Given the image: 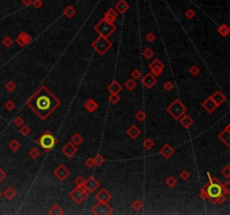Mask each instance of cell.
Returning a JSON list of instances; mask_svg holds the SVG:
<instances>
[{
  "mask_svg": "<svg viewBox=\"0 0 230 215\" xmlns=\"http://www.w3.org/2000/svg\"><path fill=\"white\" fill-rule=\"evenodd\" d=\"M27 105L42 119L46 120L54 111L61 105L59 99H57L46 86H40L35 94L27 101Z\"/></svg>",
  "mask_w": 230,
  "mask_h": 215,
  "instance_id": "cell-1",
  "label": "cell"
},
{
  "mask_svg": "<svg viewBox=\"0 0 230 215\" xmlns=\"http://www.w3.org/2000/svg\"><path fill=\"white\" fill-rule=\"evenodd\" d=\"M167 112L171 114L174 119H180V118L186 112V108L182 104V102L180 101V100H175V101H173V103L167 108Z\"/></svg>",
  "mask_w": 230,
  "mask_h": 215,
  "instance_id": "cell-2",
  "label": "cell"
},
{
  "mask_svg": "<svg viewBox=\"0 0 230 215\" xmlns=\"http://www.w3.org/2000/svg\"><path fill=\"white\" fill-rule=\"evenodd\" d=\"M95 30H97L102 37H105V38H107L108 36H110L115 32L116 27L113 26L111 23H109V21H107L105 19H103L95 26Z\"/></svg>",
  "mask_w": 230,
  "mask_h": 215,
  "instance_id": "cell-3",
  "label": "cell"
},
{
  "mask_svg": "<svg viewBox=\"0 0 230 215\" xmlns=\"http://www.w3.org/2000/svg\"><path fill=\"white\" fill-rule=\"evenodd\" d=\"M92 46H93V48H94L100 55H105V53H107V51L111 47V43L109 42L105 37L100 36V37H98L94 42L92 43Z\"/></svg>",
  "mask_w": 230,
  "mask_h": 215,
  "instance_id": "cell-4",
  "label": "cell"
},
{
  "mask_svg": "<svg viewBox=\"0 0 230 215\" xmlns=\"http://www.w3.org/2000/svg\"><path fill=\"white\" fill-rule=\"evenodd\" d=\"M204 192L207 193V196L211 201H213L214 198H217L218 196L222 194V188H221V185L219 183H209L204 187Z\"/></svg>",
  "mask_w": 230,
  "mask_h": 215,
  "instance_id": "cell-5",
  "label": "cell"
},
{
  "mask_svg": "<svg viewBox=\"0 0 230 215\" xmlns=\"http://www.w3.org/2000/svg\"><path fill=\"white\" fill-rule=\"evenodd\" d=\"M71 198L76 203V204H81L83 201L88 196V190L84 188V186H78L76 188H74L72 192L70 193Z\"/></svg>",
  "mask_w": 230,
  "mask_h": 215,
  "instance_id": "cell-6",
  "label": "cell"
},
{
  "mask_svg": "<svg viewBox=\"0 0 230 215\" xmlns=\"http://www.w3.org/2000/svg\"><path fill=\"white\" fill-rule=\"evenodd\" d=\"M38 143L42 148H44L45 150H51L53 147L55 146L56 139L54 138L52 134L49 132H45V134L42 136V137L38 139Z\"/></svg>",
  "mask_w": 230,
  "mask_h": 215,
  "instance_id": "cell-7",
  "label": "cell"
},
{
  "mask_svg": "<svg viewBox=\"0 0 230 215\" xmlns=\"http://www.w3.org/2000/svg\"><path fill=\"white\" fill-rule=\"evenodd\" d=\"M91 212L97 215H107V214H111L112 209L105 202H100V201H99L98 204H95V205L92 207Z\"/></svg>",
  "mask_w": 230,
  "mask_h": 215,
  "instance_id": "cell-8",
  "label": "cell"
},
{
  "mask_svg": "<svg viewBox=\"0 0 230 215\" xmlns=\"http://www.w3.org/2000/svg\"><path fill=\"white\" fill-rule=\"evenodd\" d=\"M149 69H151V74L154 76H158V75H161V73L164 70V64L158 59H154V62L149 65Z\"/></svg>",
  "mask_w": 230,
  "mask_h": 215,
  "instance_id": "cell-9",
  "label": "cell"
},
{
  "mask_svg": "<svg viewBox=\"0 0 230 215\" xmlns=\"http://www.w3.org/2000/svg\"><path fill=\"white\" fill-rule=\"evenodd\" d=\"M83 185H84V188H86L88 192L92 193V192H94L95 189L99 188V185H100V184H99V182L94 177H89V178L84 182Z\"/></svg>",
  "mask_w": 230,
  "mask_h": 215,
  "instance_id": "cell-10",
  "label": "cell"
},
{
  "mask_svg": "<svg viewBox=\"0 0 230 215\" xmlns=\"http://www.w3.org/2000/svg\"><path fill=\"white\" fill-rule=\"evenodd\" d=\"M54 174H55V176L57 177L59 180H64V179H65L66 177L70 175V170L67 169L65 166H63V165H59V166L55 169Z\"/></svg>",
  "mask_w": 230,
  "mask_h": 215,
  "instance_id": "cell-11",
  "label": "cell"
},
{
  "mask_svg": "<svg viewBox=\"0 0 230 215\" xmlns=\"http://www.w3.org/2000/svg\"><path fill=\"white\" fill-rule=\"evenodd\" d=\"M62 151H63V153H64L65 156L73 157L76 153H78V148L74 146V143H73V142H67L65 146L63 147Z\"/></svg>",
  "mask_w": 230,
  "mask_h": 215,
  "instance_id": "cell-12",
  "label": "cell"
},
{
  "mask_svg": "<svg viewBox=\"0 0 230 215\" xmlns=\"http://www.w3.org/2000/svg\"><path fill=\"white\" fill-rule=\"evenodd\" d=\"M155 83H156V78H155V76L151 73H147L143 77V84L147 89H151L155 85Z\"/></svg>",
  "mask_w": 230,
  "mask_h": 215,
  "instance_id": "cell-13",
  "label": "cell"
},
{
  "mask_svg": "<svg viewBox=\"0 0 230 215\" xmlns=\"http://www.w3.org/2000/svg\"><path fill=\"white\" fill-rule=\"evenodd\" d=\"M97 198H98V201H100V202H105L108 203L110 199H111V194L107 190V189H101L100 192L97 194Z\"/></svg>",
  "mask_w": 230,
  "mask_h": 215,
  "instance_id": "cell-14",
  "label": "cell"
},
{
  "mask_svg": "<svg viewBox=\"0 0 230 215\" xmlns=\"http://www.w3.org/2000/svg\"><path fill=\"white\" fill-rule=\"evenodd\" d=\"M202 105H203L204 109H205L208 112H210V113H211V112H213V111L216 110V109H217V107H218L217 103H216V102L211 99V96H209V98H208L207 100L203 102V104H202Z\"/></svg>",
  "mask_w": 230,
  "mask_h": 215,
  "instance_id": "cell-15",
  "label": "cell"
},
{
  "mask_svg": "<svg viewBox=\"0 0 230 215\" xmlns=\"http://www.w3.org/2000/svg\"><path fill=\"white\" fill-rule=\"evenodd\" d=\"M173 153H174V149H173L168 143L164 145V146L161 148V155L164 157V158H170V157L173 156Z\"/></svg>",
  "mask_w": 230,
  "mask_h": 215,
  "instance_id": "cell-16",
  "label": "cell"
},
{
  "mask_svg": "<svg viewBox=\"0 0 230 215\" xmlns=\"http://www.w3.org/2000/svg\"><path fill=\"white\" fill-rule=\"evenodd\" d=\"M32 40V38H30V36L29 35H27L26 33H21L20 34L18 37H17V39H16V42H17V44L19 46H25V45H27L28 43Z\"/></svg>",
  "mask_w": 230,
  "mask_h": 215,
  "instance_id": "cell-17",
  "label": "cell"
},
{
  "mask_svg": "<svg viewBox=\"0 0 230 215\" xmlns=\"http://www.w3.org/2000/svg\"><path fill=\"white\" fill-rule=\"evenodd\" d=\"M229 129H230V127H229V126H227V128H226V129H224V130L222 131L220 134H219V139L224 141L227 147L230 146V145H229V143H230V131H229Z\"/></svg>",
  "mask_w": 230,
  "mask_h": 215,
  "instance_id": "cell-18",
  "label": "cell"
},
{
  "mask_svg": "<svg viewBox=\"0 0 230 215\" xmlns=\"http://www.w3.org/2000/svg\"><path fill=\"white\" fill-rule=\"evenodd\" d=\"M211 99L213 100L216 103H217V105L221 104V103H224V101H226V98H224V95L221 93V92L219 91H216L213 93V94L211 95Z\"/></svg>",
  "mask_w": 230,
  "mask_h": 215,
  "instance_id": "cell-19",
  "label": "cell"
},
{
  "mask_svg": "<svg viewBox=\"0 0 230 215\" xmlns=\"http://www.w3.org/2000/svg\"><path fill=\"white\" fill-rule=\"evenodd\" d=\"M2 195L5 196V198H7L8 201H11V199H13L16 197L17 193L13 187H8V188L5 189V192H3Z\"/></svg>",
  "mask_w": 230,
  "mask_h": 215,
  "instance_id": "cell-20",
  "label": "cell"
},
{
  "mask_svg": "<svg viewBox=\"0 0 230 215\" xmlns=\"http://www.w3.org/2000/svg\"><path fill=\"white\" fill-rule=\"evenodd\" d=\"M127 134H128L132 139H137L138 136L140 134V130H139L138 127H136V126H132V127L127 130Z\"/></svg>",
  "mask_w": 230,
  "mask_h": 215,
  "instance_id": "cell-21",
  "label": "cell"
},
{
  "mask_svg": "<svg viewBox=\"0 0 230 215\" xmlns=\"http://www.w3.org/2000/svg\"><path fill=\"white\" fill-rule=\"evenodd\" d=\"M84 108H86L89 112H93V111H95L98 109V104H97L95 101H93L92 99H89V100L84 103Z\"/></svg>",
  "mask_w": 230,
  "mask_h": 215,
  "instance_id": "cell-22",
  "label": "cell"
},
{
  "mask_svg": "<svg viewBox=\"0 0 230 215\" xmlns=\"http://www.w3.org/2000/svg\"><path fill=\"white\" fill-rule=\"evenodd\" d=\"M108 90L111 92V93H119V92L121 91V85L119 84L117 81H113L111 84L108 86Z\"/></svg>",
  "mask_w": 230,
  "mask_h": 215,
  "instance_id": "cell-23",
  "label": "cell"
},
{
  "mask_svg": "<svg viewBox=\"0 0 230 215\" xmlns=\"http://www.w3.org/2000/svg\"><path fill=\"white\" fill-rule=\"evenodd\" d=\"M180 122H181V124L183 126L184 128H190L191 124L193 123V121H192L191 117H189V115H184V114L181 117V120H180Z\"/></svg>",
  "mask_w": 230,
  "mask_h": 215,
  "instance_id": "cell-24",
  "label": "cell"
},
{
  "mask_svg": "<svg viewBox=\"0 0 230 215\" xmlns=\"http://www.w3.org/2000/svg\"><path fill=\"white\" fill-rule=\"evenodd\" d=\"M116 18H117V13L113 11V10H109L108 13H105V19L107 20V21H109V23H113L116 20Z\"/></svg>",
  "mask_w": 230,
  "mask_h": 215,
  "instance_id": "cell-25",
  "label": "cell"
},
{
  "mask_svg": "<svg viewBox=\"0 0 230 215\" xmlns=\"http://www.w3.org/2000/svg\"><path fill=\"white\" fill-rule=\"evenodd\" d=\"M116 9L119 10L120 13H126V10L128 9V5L126 3V1H124V0H120V1L117 3V6H116Z\"/></svg>",
  "mask_w": 230,
  "mask_h": 215,
  "instance_id": "cell-26",
  "label": "cell"
},
{
  "mask_svg": "<svg viewBox=\"0 0 230 215\" xmlns=\"http://www.w3.org/2000/svg\"><path fill=\"white\" fill-rule=\"evenodd\" d=\"M48 213H49V214H52V215H59V214H64V211L61 209V206L55 205V206H53L52 209H49Z\"/></svg>",
  "mask_w": 230,
  "mask_h": 215,
  "instance_id": "cell-27",
  "label": "cell"
},
{
  "mask_svg": "<svg viewBox=\"0 0 230 215\" xmlns=\"http://www.w3.org/2000/svg\"><path fill=\"white\" fill-rule=\"evenodd\" d=\"M82 141H83V138H82V136L81 134H74L73 136V138H72V142L74 143V145H81L82 143Z\"/></svg>",
  "mask_w": 230,
  "mask_h": 215,
  "instance_id": "cell-28",
  "label": "cell"
},
{
  "mask_svg": "<svg viewBox=\"0 0 230 215\" xmlns=\"http://www.w3.org/2000/svg\"><path fill=\"white\" fill-rule=\"evenodd\" d=\"M136 85H137V84H136V82L134 81V80H132V78H130V80H128V81L126 82L125 86L128 89L129 91H132V90L136 88Z\"/></svg>",
  "mask_w": 230,
  "mask_h": 215,
  "instance_id": "cell-29",
  "label": "cell"
},
{
  "mask_svg": "<svg viewBox=\"0 0 230 215\" xmlns=\"http://www.w3.org/2000/svg\"><path fill=\"white\" fill-rule=\"evenodd\" d=\"M132 209H135V211H140V209H143V203H141L139 199L134 201V202H132Z\"/></svg>",
  "mask_w": 230,
  "mask_h": 215,
  "instance_id": "cell-30",
  "label": "cell"
},
{
  "mask_svg": "<svg viewBox=\"0 0 230 215\" xmlns=\"http://www.w3.org/2000/svg\"><path fill=\"white\" fill-rule=\"evenodd\" d=\"M143 55H144V57L146 59H149L154 56V52H153L151 48H146L144 52H143Z\"/></svg>",
  "mask_w": 230,
  "mask_h": 215,
  "instance_id": "cell-31",
  "label": "cell"
},
{
  "mask_svg": "<svg viewBox=\"0 0 230 215\" xmlns=\"http://www.w3.org/2000/svg\"><path fill=\"white\" fill-rule=\"evenodd\" d=\"M9 147H10V149L13 150V151H17V150L20 148V143L18 142L17 140H13L11 142L9 143Z\"/></svg>",
  "mask_w": 230,
  "mask_h": 215,
  "instance_id": "cell-32",
  "label": "cell"
},
{
  "mask_svg": "<svg viewBox=\"0 0 230 215\" xmlns=\"http://www.w3.org/2000/svg\"><path fill=\"white\" fill-rule=\"evenodd\" d=\"M144 147H145V149H151L153 147H154V141L151 140V139H149V138H147L146 140L144 141Z\"/></svg>",
  "mask_w": 230,
  "mask_h": 215,
  "instance_id": "cell-33",
  "label": "cell"
},
{
  "mask_svg": "<svg viewBox=\"0 0 230 215\" xmlns=\"http://www.w3.org/2000/svg\"><path fill=\"white\" fill-rule=\"evenodd\" d=\"M93 160H94L95 166H101L102 164L105 163V159H103L100 155H97V156H95V158H93Z\"/></svg>",
  "mask_w": 230,
  "mask_h": 215,
  "instance_id": "cell-34",
  "label": "cell"
},
{
  "mask_svg": "<svg viewBox=\"0 0 230 215\" xmlns=\"http://www.w3.org/2000/svg\"><path fill=\"white\" fill-rule=\"evenodd\" d=\"M6 90L9 92H13L16 90V84H15V82L13 81H9L8 83L6 84Z\"/></svg>",
  "mask_w": 230,
  "mask_h": 215,
  "instance_id": "cell-35",
  "label": "cell"
},
{
  "mask_svg": "<svg viewBox=\"0 0 230 215\" xmlns=\"http://www.w3.org/2000/svg\"><path fill=\"white\" fill-rule=\"evenodd\" d=\"M109 100H110V102H111V103L116 104V103H118V101L120 100V98H119L118 93H111V95H110Z\"/></svg>",
  "mask_w": 230,
  "mask_h": 215,
  "instance_id": "cell-36",
  "label": "cell"
},
{
  "mask_svg": "<svg viewBox=\"0 0 230 215\" xmlns=\"http://www.w3.org/2000/svg\"><path fill=\"white\" fill-rule=\"evenodd\" d=\"M166 185L170 186V187H174V186L176 185V179L172 176L168 177V178L166 179Z\"/></svg>",
  "mask_w": 230,
  "mask_h": 215,
  "instance_id": "cell-37",
  "label": "cell"
},
{
  "mask_svg": "<svg viewBox=\"0 0 230 215\" xmlns=\"http://www.w3.org/2000/svg\"><path fill=\"white\" fill-rule=\"evenodd\" d=\"M40 151L38 149H36V148H33V149L29 151V156L32 157V158H37V157H40Z\"/></svg>",
  "mask_w": 230,
  "mask_h": 215,
  "instance_id": "cell-38",
  "label": "cell"
},
{
  "mask_svg": "<svg viewBox=\"0 0 230 215\" xmlns=\"http://www.w3.org/2000/svg\"><path fill=\"white\" fill-rule=\"evenodd\" d=\"M219 33L221 34V35H224V36H227L228 34H229V28H228L226 25H222V26L219 28Z\"/></svg>",
  "mask_w": 230,
  "mask_h": 215,
  "instance_id": "cell-39",
  "label": "cell"
},
{
  "mask_svg": "<svg viewBox=\"0 0 230 215\" xmlns=\"http://www.w3.org/2000/svg\"><path fill=\"white\" fill-rule=\"evenodd\" d=\"M29 132H30V129L27 127V126H24L23 124V126L20 127V134H23L24 136H28Z\"/></svg>",
  "mask_w": 230,
  "mask_h": 215,
  "instance_id": "cell-40",
  "label": "cell"
},
{
  "mask_svg": "<svg viewBox=\"0 0 230 215\" xmlns=\"http://www.w3.org/2000/svg\"><path fill=\"white\" fill-rule=\"evenodd\" d=\"M64 13H65V15L67 17H72L74 13H75V10L73 9L72 7H67L65 10H64Z\"/></svg>",
  "mask_w": 230,
  "mask_h": 215,
  "instance_id": "cell-41",
  "label": "cell"
},
{
  "mask_svg": "<svg viewBox=\"0 0 230 215\" xmlns=\"http://www.w3.org/2000/svg\"><path fill=\"white\" fill-rule=\"evenodd\" d=\"M13 124H15V126H17V127H21V126L24 124L23 119H21L20 117H16L15 119H13Z\"/></svg>",
  "mask_w": 230,
  "mask_h": 215,
  "instance_id": "cell-42",
  "label": "cell"
},
{
  "mask_svg": "<svg viewBox=\"0 0 230 215\" xmlns=\"http://www.w3.org/2000/svg\"><path fill=\"white\" fill-rule=\"evenodd\" d=\"M2 44L6 46V47H10V46L13 45V39L10 38V37H5L2 40Z\"/></svg>",
  "mask_w": 230,
  "mask_h": 215,
  "instance_id": "cell-43",
  "label": "cell"
},
{
  "mask_svg": "<svg viewBox=\"0 0 230 215\" xmlns=\"http://www.w3.org/2000/svg\"><path fill=\"white\" fill-rule=\"evenodd\" d=\"M136 119H137L138 121H143L145 119V112L143 110L138 111L137 113H136Z\"/></svg>",
  "mask_w": 230,
  "mask_h": 215,
  "instance_id": "cell-44",
  "label": "cell"
},
{
  "mask_svg": "<svg viewBox=\"0 0 230 215\" xmlns=\"http://www.w3.org/2000/svg\"><path fill=\"white\" fill-rule=\"evenodd\" d=\"M221 188L224 189V192L226 193V194H229V193H230V182L224 183V185L221 186Z\"/></svg>",
  "mask_w": 230,
  "mask_h": 215,
  "instance_id": "cell-45",
  "label": "cell"
},
{
  "mask_svg": "<svg viewBox=\"0 0 230 215\" xmlns=\"http://www.w3.org/2000/svg\"><path fill=\"white\" fill-rule=\"evenodd\" d=\"M5 108H6L7 110H9V111H11V110H13L15 109V103H13L11 100H9L8 102H6V104H5Z\"/></svg>",
  "mask_w": 230,
  "mask_h": 215,
  "instance_id": "cell-46",
  "label": "cell"
},
{
  "mask_svg": "<svg viewBox=\"0 0 230 215\" xmlns=\"http://www.w3.org/2000/svg\"><path fill=\"white\" fill-rule=\"evenodd\" d=\"M222 174H224V176L226 177V178H229L230 177V166L229 165H227V166L222 169Z\"/></svg>",
  "mask_w": 230,
  "mask_h": 215,
  "instance_id": "cell-47",
  "label": "cell"
},
{
  "mask_svg": "<svg viewBox=\"0 0 230 215\" xmlns=\"http://www.w3.org/2000/svg\"><path fill=\"white\" fill-rule=\"evenodd\" d=\"M84 178H83L82 176H79V177H76L75 180H74V183L76 184V186H83V184H84Z\"/></svg>",
  "mask_w": 230,
  "mask_h": 215,
  "instance_id": "cell-48",
  "label": "cell"
},
{
  "mask_svg": "<svg viewBox=\"0 0 230 215\" xmlns=\"http://www.w3.org/2000/svg\"><path fill=\"white\" fill-rule=\"evenodd\" d=\"M86 166L89 167V168H91V167L94 166V160H93V158H88V159L86 160Z\"/></svg>",
  "mask_w": 230,
  "mask_h": 215,
  "instance_id": "cell-49",
  "label": "cell"
},
{
  "mask_svg": "<svg viewBox=\"0 0 230 215\" xmlns=\"http://www.w3.org/2000/svg\"><path fill=\"white\" fill-rule=\"evenodd\" d=\"M140 71L139 70H135V71L132 73V76L134 80H137V78H140Z\"/></svg>",
  "mask_w": 230,
  "mask_h": 215,
  "instance_id": "cell-50",
  "label": "cell"
},
{
  "mask_svg": "<svg viewBox=\"0 0 230 215\" xmlns=\"http://www.w3.org/2000/svg\"><path fill=\"white\" fill-rule=\"evenodd\" d=\"M6 177H7V174H6V172L2 169V168H0V183H2L5 179H6Z\"/></svg>",
  "mask_w": 230,
  "mask_h": 215,
  "instance_id": "cell-51",
  "label": "cell"
},
{
  "mask_svg": "<svg viewBox=\"0 0 230 215\" xmlns=\"http://www.w3.org/2000/svg\"><path fill=\"white\" fill-rule=\"evenodd\" d=\"M189 177H190V174H189V172L187 170H183L181 173V178L183 179V180H186V179H189Z\"/></svg>",
  "mask_w": 230,
  "mask_h": 215,
  "instance_id": "cell-52",
  "label": "cell"
},
{
  "mask_svg": "<svg viewBox=\"0 0 230 215\" xmlns=\"http://www.w3.org/2000/svg\"><path fill=\"white\" fill-rule=\"evenodd\" d=\"M199 72H200V70H199L197 66H193V67H191V70H190V73L192 75H197Z\"/></svg>",
  "mask_w": 230,
  "mask_h": 215,
  "instance_id": "cell-53",
  "label": "cell"
},
{
  "mask_svg": "<svg viewBox=\"0 0 230 215\" xmlns=\"http://www.w3.org/2000/svg\"><path fill=\"white\" fill-rule=\"evenodd\" d=\"M164 89L166 90V91H171L172 89H173V83H172V82H167V83H165Z\"/></svg>",
  "mask_w": 230,
  "mask_h": 215,
  "instance_id": "cell-54",
  "label": "cell"
},
{
  "mask_svg": "<svg viewBox=\"0 0 230 215\" xmlns=\"http://www.w3.org/2000/svg\"><path fill=\"white\" fill-rule=\"evenodd\" d=\"M146 38H147L148 42H154V40H155V35L153 33H149V34H147Z\"/></svg>",
  "mask_w": 230,
  "mask_h": 215,
  "instance_id": "cell-55",
  "label": "cell"
},
{
  "mask_svg": "<svg viewBox=\"0 0 230 215\" xmlns=\"http://www.w3.org/2000/svg\"><path fill=\"white\" fill-rule=\"evenodd\" d=\"M34 3H35V6H36V7H40V5H42V1H40V0H36Z\"/></svg>",
  "mask_w": 230,
  "mask_h": 215,
  "instance_id": "cell-56",
  "label": "cell"
},
{
  "mask_svg": "<svg viewBox=\"0 0 230 215\" xmlns=\"http://www.w3.org/2000/svg\"><path fill=\"white\" fill-rule=\"evenodd\" d=\"M186 16H187V17H190V18H191V17H193V16H194V13H193V11H187Z\"/></svg>",
  "mask_w": 230,
  "mask_h": 215,
  "instance_id": "cell-57",
  "label": "cell"
},
{
  "mask_svg": "<svg viewBox=\"0 0 230 215\" xmlns=\"http://www.w3.org/2000/svg\"><path fill=\"white\" fill-rule=\"evenodd\" d=\"M24 2H25V5H29V3H33V1L32 0H23Z\"/></svg>",
  "mask_w": 230,
  "mask_h": 215,
  "instance_id": "cell-58",
  "label": "cell"
},
{
  "mask_svg": "<svg viewBox=\"0 0 230 215\" xmlns=\"http://www.w3.org/2000/svg\"><path fill=\"white\" fill-rule=\"evenodd\" d=\"M0 196H1V192H0Z\"/></svg>",
  "mask_w": 230,
  "mask_h": 215,
  "instance_id": "cell-59",
  "label": "cell"
},
{
  "mask_svg": "<svg viewBox=\"0 0 230 215\" xmlns=\"http://www.w3.org/2000/svg\"><path fill=\"white\" fill-rule=\"evenodd\" d=\"M0 54H1V53H0Z\"/></svg>",
  "mask_w": 230,
  "mask_h": 215,
  "instance_id": "cell-60",
  "label": "cell"
}]
</instances>
